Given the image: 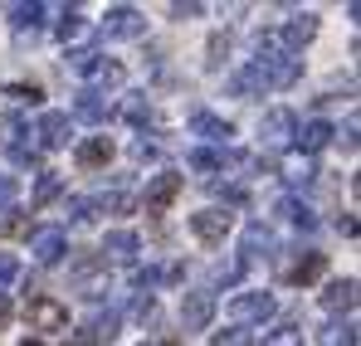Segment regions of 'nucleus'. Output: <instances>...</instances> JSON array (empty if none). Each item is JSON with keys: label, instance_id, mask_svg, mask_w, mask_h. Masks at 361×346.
Here are the masks:
<instances>
[{"label": "nucleus", "instance_id": "43", "mask_svg": "<svg viewBox=\"0 0 361 346\" xmlns=\"http://www.w3.org/2000/svg\"><path fill=\"white\" fill-rule=\"evenodd\" d=\"M5 322H10V302L0 297V327H5Z\"/></svg>", "mask_w": 361, "mask_h": 346}, {"label": "nucleus", "instance_id": "20", "mask_svg": "<svg viewBox=\"0 0 361 346\" xmlns=\"http://www.w3.org/2000/svg\"><path fill=\"white\" fill-rule=\"evenodd\" d=\"M279 215H288V220H293V225H298L302 234H312V230H317V215H312V210H307L302 200H279Z\"/></svg>", "mask_w": 361, "mask_h": 346}, {"label": "nucleus", "instance_id": "27", "mask_svg": "<svg viewBox=\"0 0 361 346\" xmlns=\"http://www.w3.org/2000/svg\"><path fill=\"white\" fill-rule=\"evenodd\" d=\"M264 346H302V327H274V332H264Z\"/></svg>", "mask_w": 361, "mask_h": 346}, {"label": "nucleus", "instance_id": "14", "mask_svg": "<svg viewBox=\"0 0 361 346\" xmlns=\"http://www.w3.org/2000/svg\"><path fill=\"white\" fill-rule=\"evenodd\" d=\"M113 161V142L108 137H88L83 147H78V166L83 171H98V166H108Z\"/></svg>", "mask_w": 361, "mask_h": 346}, {"label": "nucleus", "instance_id": "37", "mask_svg": "<svg viewBox=\"0 0 361 346\" xmlns=\"http://www.w3.org/2000/svg\"><path fill=\"white\" fill-rule=\"evenodd\" d=\"M240 273H244V264H220V268H215L220 283H240Z\"/></svg>", "mask_w": 361, "mask_h": 346}, {"label": "nucleus", "instance_id": "26", "mask_svg": "<svg viewBox=\"0 0 361 346\" xmlns=\"http://www.w3.org/2000/svg\"><path fill=\"white\" fill-rule=\"evenodd\" d=\"M63 215H68L73 225H88V220H93V200H88V195H68V200H63Z\"/></svg>", "mask_w": 361, "mask_h": 346}, {"label": "nucleus", "instance_id": "40", "mask_svg": "<svg viewBox=\"0 0 361 346\" xmlns=\"http://www.w3.org/2000/svg\"><path fill=\"white\" fill-rule=\"evenodd\" d=\"M15 137H20V122H15V117H10V122H0V147H10Z\"/></svg>", "mask_w": 361, "mask_h": 346}, {"label": "nucleus", "instance_id": "44", "mask_svg": "<svg viewBox=\"0 0 361 346\" xmlns=\"http://www.w3.org/2000/svg\"><path fill=\"white\" fill-rule=\"evenodd\" d=\"M20 346H44V342H35V337H25V342H20Z\"/></svg>", "mask_w": 361, "mask_h": 346}, {"label": "nucleus", "instance_id": "12", "mask_svg": "<svg viewBox=\"0 0 361 346\" xmlns=\"http://www.w3.org/2000/svg\"><path fill=\"white\" fill-rule=\"evenodd\" d=\"M63 142H68V113H44L39 117V142H35V147H39V152H44V147L54 152Z\"/></svg>", "mask_w": 361, "mask_h": 346}, {"label": "nucleus", "instance_id": "36", "mask_svg": "<svg viewBox=\"0 0 361 346\" xmlns=\"http://www.w3.org/2000/svg\"><path fill=\"white\" fill-rule=\"evenodd\" d=\"M122 113H127V122H137V127H142V122H147V117H152V108H147V103H142V98H132V103H127V108H122Z\"/></svg>", "mask_w": 361, "mask_h": 346}, {"label": "nucleus", "instance_id": "10", "mask_svg": "<svg viewBox=\"0 0 361 346\" xmlns=\"http://www.w3.org/2000/svg\"><path fill=\"white\" fill-rule=\"evenodd\" d=\"M30 254H35L39 264H59L63 254H68V234L63 230H39L35 244H30Z\"/></svg>", "mask_w": 361, "mask_h": 346}, {"label": "nucleus", "instance_id": "7", "mask_svg": "<svg viewBox=\"0 0 361 346\" xmlns=\"http://www.w3.org/2000/svg\"><path fill=\"white\" fill-rule=\"evenodd\" d=\"M176 195H180V175H176V171L152 175V185H147V215H161V210H166Z\"/></svg>", "mask_w": 361, "mask_h": 346}, {"label": "nucleus", "instance_id": "28", "mask_svg": "<svg viewBox=\"0 0 361 346\" xmlns=\"http://www.w3.org/2000/svg\"><path fill=\"white\" fill-rule=\"evenodd\" d=\"M103 249H108V254H137V234L132 230H113Z\"/></svg>", "mask_w": 361, "mask_h": 346}, {"label": "nucleus", "instance_id": "1", "mask_svg": "<svg viewBox=\"0 0 361 346\" xmlns=\"http://www.w3.org/2000/svg\"><path fill=\"white\" fill-rule=\"evenodd\" d=\"M25 317H30L35 332H63V327H68V307L54 302V297H30Z\"/></svg>", "mask_w": 361, "mask_h": 346}, {"label": "nucleus", "instance_id": "15", "mask_svg": "<svg viewBox=\"0 0 361 346\" xmlns=\"http://www.w3.org/2000/svg\"><path fill=\"white\" fill-rule=\"evenodd\" d=\"M312 35H317V15H298V20H288V25H283V49L298 54Z\"/></svg>", "mask_w": 361, "mask_h": 346}, {"label": "nucleus", "instance_id": "42", "mask_svg": "<svg viewBox=\"0 0 361 346\" xmlns=\"http://www.w3.org/2000/svg\"><path fill=\"white\" fill-rule=\"evenodd\" d=\"M132 156H137V161H152V156H157V147H147V142H132Z\"/></svg>", "mask_w": 361, "mask_h": 346}, {"label": "nucleus", "instance_id": "16", "mask_svg": "<svg viewBox=\"0 0 361 346\" xmlns=\"http://www.w3.org/2000/svg\"><path fill=\"white\" fill-rule=\"evenodd\" d=\"M332 137H337V132H332V122H322V117H317V122H307L302 132H293V142H298L307 156H312V152H322V147H327Z\"/></svg>", "mask_w": 361, "mask_h": 346}, {"label": "nucleus", "instance_id": "13", "mask_svg": "<svg viewBox=\"0 0 361 346\" xmlns=\"http://www.w3.org/2000/svg\"><path fill=\"white\" fill-rule=\"evenodd\" d=\"M190 132L205 137V142H230V137H235V127H230L225 117H215V113H195L190 117Z\"/></svg>", "mask_w": 361, "mask_h": 346}, {"label": "nucleus", "instance_id": "30", "mask_svg": "<svg viewBox=\"0 0 361 346\" xmlns=\"http://www.w3.org/2000/svg\"><path fill=\"white\" fill-rule=\"evenodd\" d=\"M93 78H98L103 88H118V83H122V63H113V58H103V63L93 68Z\"/></svg>", "mask_w": 361, "mask_h": 346}, {"label": "nucleus", "instance_id": "32", "mask_svg": "<svg viewBox=\"0 0 361 346\" xmlns=\"http://www.w3.org/2000/svg\"><path fill=\"white\" fill-rule=\"evenodd\" d=\"M5 98H15V103H39L44 93H39L35 83H10V88H5Z\"/></svg>", "mask_w": 361, "mask_h": 346}, {"label": "nucleus", "instance_id": "18", "mask_svg": "<svg viewBox=\"0 0 361 346\" xmlns=\"http://www.w3.org/2000/svg\"><path fill=\"white\" fill-rule=\"evenodd\" d=\"M352 302H357V278H337V283H327V292H322V307L327 312H342Z\"/></svg>", "mask_w": 361, "mask_h": 346}, {"label": "nucleus", "instance_id": "19", "mask_svg": "<svg viewBox=\"0 0 361 346\" xmlns=\"http://www.w3.org/2000/svg\"><path fill=\"white\" fill-rule=\"evenodd\" d=\"M73 113L83 117V122H103V117H108V103H103V93L83 88V93H78V103H73Z\"/></svg>", "mask_w": 361, "mask_h": 346}, {"label": "nucleus", "instance_id": "8", "mask_svg": "<svg viewBox=\"0 0 361 346\" xmlns=\"http://www.w3.org/2000/svg\"><path fill=\"white\" fill-rule=\"evenodd\" d=\"M293 132H298V122H293L288 108H274V113H264V122H259V137H264L269 147H283Z\"/></svg>", "mask_w": 361, "mask_h": 346}, {"label": "nucleus", "instance_id": "5", "mask_svg": "<svg viewBox=\"0 0 361 346\" xmlns=\"http://www.w3.org/2000/svg\"><path fill=\"white\" fill-rule=\"evenodd\" d=\"M235 225V215L230 210H200V215H190V234L200 239V244H220L225 234Z\"/></svg>", "mask_w": 361, "mask_h": 346}, {"label": "nucleus", "instance_id": "41", "mask_svg": "<svg viewBox=\"0 0 361 346\" xmlns=\"http://www.w3.org/2000/svg\"><path fill=\"white\" fill-rule=\"evenodd\" d=\"M200 15V5H171V20H195Z\"/></svg>", "mask_w": 361, "mask_h": 346}, {"label": "nucleus", "instance_id": "33", "mask_svg": "<svg viewBox=\"0 0 361 346\" xmlns=\"http://www.w3.org/2000/svg\"><path fill=\"white\" fill-rule=\"evenodd\" d=\"M15 278H20V259H15V254H0V292L10 288Z\"/></svg>", "mask_w": 361, "mask_h": 346}, {"label": "nucleus", "instance_id": "2", "mask_svg": "<svg viewBox=\"0 0 361 346\" xmlns=\"http://www.w3.org/2000/svg\"><path fill=\"white\" fill-rule=\"evenodd\" d=\"M210 317H215V292H205V288L185 292V302H180V327H185V332H205Z\"/></svg>", "mask_w": 361, "mask_h": 346}, {"label": "nucleus", "instance_id": "6", "mask_svg": "<svg viewBox=\"0 0 361 346\" xmlns=\"http://www.w3.org/2000/svg\"><path fill=\"white\" fill-rule=\"evenodd\" d=\"M230 317L235 322H264V317H274V297L269 292H240L230 302Z\"/></svg>", "mask_w": 361, "mask_h": 346}, {"label": "nucleus", "instance_id": "45", "mask_svg": "<svg viewBox=\"0 0 361 346\" xmlns=\"http://www.w3.org/2000/svg\"><path fill=\"white\" fill-rule=\"evenodd\" d=\"M142 346H147V342H142Z\"/></svg>", "mask_w": 361, "mask_h": 346}, {"label": "nucleus", "instance_id": "29", "mask_svg": "<svg viewBox=\"0 0 361 346\" xmlns=\"http://www.w3.org/2000/svg\"><path fill=\"white\" fill-rule=\"evenodd\" d=\"M10 156H15V166H39V147L35 142H10Z\"/></svg>", "mask_w": 361, "mask_h": 346}, {"label": "nucleus", "instance_id": "17", "mask_svg": "<svg viewBox=\"0 0 361 346\" xmlns=\"http://www.w3.org/2000/svg\"><path fill=\"white\" fill-rule=\"evenodd\" d=\"M274 249H279V239H274L269 225H249V230H244V259H259V254L269 259Z\"/></svg>", "mask_w": 361, "mask_h": 346}, {"label": "nucleus", "instance_id": "34", "mask_svg": "<svg viewBox=\"0 0 361 346\" xmlns=\"http://www.w3.org/2000/svg\"><path fill=\"white\" fill-rule=\"evenodd\" d=\"M210 346H249V332H240V327H230V332H215V337H210Z\"/></svg>", "mask_w": 361, "mask_h": 346}, {"label": "nucleus", "instance_id": "39", "mask_svg": "<svg viewBox=\"0 0 361 346\" xmlns=\"http://www.w3.org/2000/svg\"><path fill=\"white\" fill-rule=\"evenodd\" d=\"M157 283V268H132V288H152Z\"/></svg>", "mask_w": 361, "mask_h": 346}, {"label": "nucleus", "instance_id": "31", "mask_svg": "<svg viewBox=\"0 0 361 346\" xmlns=\"http://www.w3.org/2000/svg\"><path fill=\"white\" fill-rule=\"evenodd\" d=\"M225 156L220 152H190V171H220Z\"/></svg>", "mask_w": 361, "mask_h": 346}, {"label": "nucleus", "instance_id": "35", "mask_svg": "<svg viewBox=\"0 0 361 346\" xmlns=\"http://www.w3.org/2000/svg\"><path fill=\"white\" fill-rule=\"evenodd\" d=\"M15 195H20V180H15V175H0V210H10Z\"/></svg>", "mask_w": 361, "mask_h": 346}, {"label": "nucleus", "instance_id": "4", "mask_svg": "<svg viewBox=\"0 0 361 346\" xmlns=\"http://www.w3.org/2000/svg\"><path fill=\"white\" fill-rule=\"evenodd\" d=\"M142 30H147V20H142V10H132V5H113L108 20H103V35H108V39H137Z\"/></svg>", "mask_w": 361, "mask_h": 346}, {"label": "nucleus", "instance_id": "3", "mask_svg": "<svg viewBox=\"0 0 361 346\" xmlns=\"http://www.w3.org/2000/svg\"><path fill=\"white\" fill-rule=\"evenodd\" d=\"M108 259H83L78 268H73V288L83 292V297H103L108 292Z\"/></svg>", "mask_w": 361, "mask_h": 346}, {"label": "nucleus", "instance_id": "25", "mask_svg": "<svg viewBox=\"0 0 361 346\" xmlns=\"http://www.w3.org/2000/svg\"><path fill=\"white\" fill-rule=\"evenodd\" d=\"M59 190H63V175H59V171H39V185H35V205H49Z\"/></svg>", "mask_w": 361, "mask_h": 346}, {"label": "nucleus", "instance_id": "38", "mask_svg": "<svg viewBox=\"0 0 361 346\" xmlns=\"http://www.w3.org/2000/svg\"><path fill=\"white\" fill-rule=\"evenodd\" d=\"M225 54H230V39H225V35H215V39H210V68H215Z\"/></svg>", "mask_w": 361, "mask_h": 346}, {"label": "nucleus", "instance_id": "24", "mask_svg": "<svg viewBox=\"0 0 361 346\" xmlns=\"http://www.w3.org/2000/svg\"><path fill=\"white\" fill-rule=\"evenodd\" d=\"M98 63H103L98 49H73V54H68V68H73L78 78H93V68H98Z\"/></svg>", "mask_w": 361, "mask_h": 346}, {"label": "nucleus", "instance_id": "22", "mask_svg": "<svg viewBox=\"0 0 361 346\" xmlns=\"http://www.w3.org/2000/svg\"><path fill=\"white\" fill-rule=\"evenodd\" d=\"M317 342L322 346H357V327L352 322H332V327L317 332Z\"/></svg>", "mask_w": 361, "mask_h": 346}, {"label": "nucleus", "instance_id": "11", "mask_svg": "<svg viewBox=\"0 0 361 346\" xmlns=\"http://www.w3.org/2000/svg\"><path fill=\"white\" fill-rule=\"evenodd\" d=\"M322 273H327V254H317V249H307V254H302V259L293 264V268H288V273H283V278H288L293 288H302V283H317Z\"/></svg>", "mask_w": 361, "mask_h": 346}, {"label": "nucleus", "instance_id": "21", "mask_svg": "<svg viewBox=\"0 0 361 346\" xmlns=\"http://www.w3.org/2000/svg\"><path fill=\"white\" fill-rule=\"evenodd\" d=\"M83 30H88V20L78 15V10H63L59 25H54V35H59L63 44H73V39H83Z\"/></svg>", "mask_w": 361, "mask_h": 346}, {"label": "nucleus", "instance_id": "9", "mask_svg": "<svg viewBox=\"0 0 361 346\" xmlns=\"http://www.w3.org/2000/svg\"><path fill=\"white\" fill-rule=\"evenodd\" d=\"M118 327H122L118 312H98V317H93V322L78 332V342H73V346H108L113 337H118Z\"/></svg>", "mask_w": 361, "mask_h": 346}, {"label": "nucleus", "instance_id": "23", "mask_svg": "<svg viewBox=\"0 0 361 346\" xmlns=\"http://www.w3.org/2000/svg\"><path fill=\"white\" fill-rule=\"evenodd\" d=\"M39 20H44V5H39V0L15 5V10H10V25H15V30H30V25H39Z\"/></svg>", "mask_w": 361, "mask_h": 346}]
</instances>
